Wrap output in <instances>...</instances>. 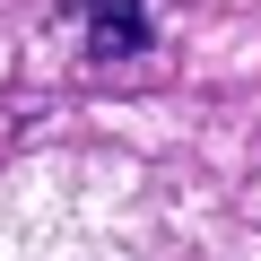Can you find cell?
I'll return each mask as SVG.
<instances>
[{"label": "cell", "mask_w": 261, "mask_h": 261, "mask_svg": "<svg viewBox=\"0 0 261 261\" xmlns=\"http://www.w3.org/2000/svg\"><path fill=\"white\" fill-rule=\"evenodd\" d=\"M70 9H87V53H96V61H130V53L148 44L140 0H70Z\"/></svg>", "instance_id": "1"}]
</instances>
